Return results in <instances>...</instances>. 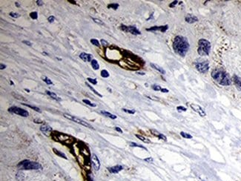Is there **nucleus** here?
<instances>
[{
	"label": "nucleus",
	"instance_id": "nucleus-5",
	"mask_svg": "<svg viewBox=\"0 0 241 181\" xmlns=\"http://www.w3.org/2000/svg\"><path fill=\"white\" fill-rule=\"evenodd\" d=\"M64 117H65V118L70 120H72L74 121V122H77L79 124H81V125H82V126H86V127H88V128H89V129H94L93 126H91L89 123H88L87 122H85V121L82 120H80V119H79L77 117H74V116L69 115L68 114H64Z\"/></svg>",
	"mask_w": 241,
	"mask_h": 181
},
{
	"label": "nucleus",
	"instance_id": "nucleus-23",
	"mask_svg": "<svg viewBox=\"0 0 241 181\" xmlns=\"http://www.w3.org/2000/svg\"><path fill=\"white\" fill-rule=\"evenodd\" d=\"M86 84L87 86L88 87V88H90V89H91V91H93V92L95 94H96V95H97V96H100V97H102V96H102V95L100 94V93H98V92H97V91H96L95 90V89H94V88H93V87L91 86H90V85H89L88 83H87V82H86Z\"/></svg>",
	"mask_w": 241,
	"mask_h": 181
},
{
	"label": "nucleus",
	"instance_id": "nucleus-10",
	"mask_svg": "<svg viewBox=\"0 0 241 181\" xmlns=\"http://www.w3.org/2000/svg\"><path fill=\"white\" fill-rule=\"evenodd\" d=\"M91 163H92V165H93L94 168L95 169V170L98 171L100 169V162L97 156L94 155V154H93L91 155Z\"/></svg>",
	"mask_w": 241,
	"mask_h": 181
},
{
	"label": "nucleus",
	"instance_id": "nucleus-21",
	"mask_svg": "<svg viewBox=\"0 0 241 181\" xmlns=\"http://www.w3.org/2000/svg\"><path fill=\"white\" fill-rule=\"evenodd\" d=\"M91 62V66H92V68L94 69V70H98V69L100 68V65H99L98 62L96 60H93Z\"/></svg>",
	"mask_w": 241,
	"mask_h": 181
},
{
	"label": "nucleus",
	"instance_id": "nucleus-37",
	"mask_svg": "<svg viewBox=\"0 0 241 181\" xmlns=\"http://www.w3.org/2000/svg\"><path fill=\"white\" fill-rule=\"evenodd\" d=\"M93 19V20L96 23H97V24H100V25H104V23L100 20V19H96V18H92Z\"/></svg>",
	"mask_w": 241,
	"mask_h": 181
},
{
	"label": "nucleus",
	"instance_id": "nucleus-19",
	"mask_svg": "<svg viewBox=\"0 0 241 181\" xmlns=\"http://www.w3.org/2000/svg\"><path fill=\"white\" fill-rule=\"evenodd\" d=\"M101 114L105 115V117H109V118H111V119H113V120H114V119L117 118V116H116V115H114V114H112L111 113L107 112H105V111H102V112H101Z\"/></svg>",
	"mask_w": 241,
	"mask_h": 181
},
{
	"label": "nucleus",
	"instance_id": "nucleus-44",
	"mask_svg": "<svg viewBox=\"0 0 241 181\" xmlns=\"http://www.w3.org/2000/svg\"><path fill=\"white\" fill-rule=\"evenodd\" d=\"M22 43L24 44H26L27 45H29V46H31V45H32V43H31V42H29V41H25H25H22Z\"/></svg>",
	"mask_w": 241,
	"mask_h": 181
},
{
	"label": "nucleus",
	"instance_id": "nucleus-17",
	"mask_svg": "<svg viewBox=\"0 0 241 181\" xmlns=\"http://www.w3.org/2000/svg\"><path fill=\"white\" fill-rule=\"evenodd\" d=\"M150 65H151L153 68H154L155 70L158 71H159L160 73H161L162 74H165V70H164L163 68H162L160 66L157 65H156V64H154V63H151V64H150Z\"/></svg>",
	"mask_w": 241,
	"mask_h": 181
},
{
	"label": "nucleus",
	"instance_id": "nucleus-6",
	"mask_svg": "<svg viewBox=\"0 0 241 181\" xmlns=\"http://www.w3.org/2000/svg\"><path fill=\"white\" fill-rule=\"evenodd\" d=\"M195 67L198 71L203 74H205L208 71L209 68V65L208 61H202V62H197L195 63Z\"/></svg>",
	"mask_w": 241,
	"mask_h": 181
},
{
	"label": "nucleus",
	"instance_id": "nucleus-46",
	"mask_svg": "<svg viewBox=\"0 0 241 181\" xmlns=\"http://www.w3.org/2000/svg\"><path fill=\"white\" fill-rule=\"evenodd\" d=\"M5 68H6V65H4V64H1V65H0V68H1V70H3V69Z\"/></svg>",
	"mask_w": 241,
	"mask_h": 181
},
{
	"label": "nucleus",
	"instance_id": "nucleus-28",
	"mask_svg": "<svg viewBox=\"0 0 241 181\" xmlns=\"http://www.w3.org/2000/svg\"><path fill=\"white\" fill-rule=\"evenodd\" d=\"M30 17L33 19H36L38 18V13H37V12H32L30 13Z\"/></svg>",
	"mask_w": 241,
	"mask_h": 181
},
{
	"label": "nucleus",
	"instance_id": "nucleus-7",
	"mask_svg": "<svg viewBox=\"0 0 241 181\" xmlns=\"http://www.w3.org/2000/svg\"><path fill=\"white\" fill-rule=\"evenodd\" d=\"M8 111L10 112L16 114H18V115L24 117H27L29 115V113L27 112V111L22 109V108H20L19 107H16V106H12V107L9 108Z\"/></svg>",
	"mask_w": 241,
	"mask_h": 181
},
{
	"label": "nucleus",
	"instance_id": "nucleus-47",
	"mask_svg": "<svg viewBox=\"0 0 241 181\" xmlns=\"http://www.w3.org/2000/svg\"><path fill=\"white\" fill-rule=\"evenodd\" d=\"M161 91L163 92V93H168V89H165V88H162Z\"/></svg>",
	"mask_w": 241,
	"mask_h": 181
},
{
	"label": "nucleus",
	"instance_id": "nucleus-41",
	"mask_svg": "<svg viewBox=\"0 0 241 181\" xmlns=\"http://www.w3.org/2000/svg\"><path fill=\"white\" fill-rule=\"evenodd\" d=\"M101 43H102V45H103L104 47H107V46L108 45V42H106V41H105V40H104V39H101Z\"/></svg>",
	"mask_w": 241,
	"mask_h": 181
},
{
	"label": "nucleus",
	"instance_id": "nucleus-48",
	"mask_svg": "<svg viewBox=\"0 0 241 181\" xmlns=\"http://www.w3.org/2000/svg\"><path fill=\"white\" fill-rule=\"evenodd\" d=\"M115 130L116 131H119L120 133H122V131L119 128V127H115Z\"/></svg>",
	"mask_w": 241,
	"mask_h": 181
},
{
	"label": "nucleus",
	"instance_id": "nucleus-15",
	"mask_svg": "<svg viewBox=\"0 0 241 181\" xmlns=\"http://www.w3.org/2000/svg\"><path fill=\"white\" fill-rule=\"evenodd\" d=\"M40 130L43 132L46 135H49V134L51 132L52 129L51 128V126H49L48 125H43L41 126Z\"/></svg>",
	"mask_w": 241,
	"mask_h": 181
},
{
	"label": "nucleus",
	"instance_id": "nucleus-3",
	"mask_svg": "<svg viewBox=\"0 0 241 181\" xmlns=\"http://www.w3.org/2000/svg\"><path fill=\"white\" fill-rule=\"evenodd\" d=\"M211 49L210 43L204 39H201L198 42L197 52L200 56H207L209 54Z\"/></svg>",
	"mask_w": 241,
	"mask_h": 181
},
{
	"label": "nucleus",
	"instance_id": "nucleus-14",
	"mask_svg": "<svg viewBox=\"0 0 241 181\" xmlns=\"http://www.w3.org/2000/svg\"><path fill=\"white\" fill-rule=\"evenodd\" d=\"M122 169H123V167L122 165H117L113 166V167H111V168H108V171L111 173H113V174H117V173L120 172Z\"/></svg>",
	"mask_w": 241,
	"mask_h": 181
},
{
	"label": "nucleus",
	"instance_id": "nucleus-22",
	"mask_svg": "<svg viewBox=\"0 0 241 181\" xmlns=\"http://www.w3.org/2000/svg\"><path fill=\"white\" fill-rule=\"evenodd\" d=\"M136 137L137 138H139V140H141L143 142H144V143H150L151 142H150V140H148V139H146V138H145L144 137H143V136H141V135H139V134H136Z\"/></svg>",
	"mask_w": 241,
	"mask_h": 181
},
{
	"label": "nucleus",
	"instance_id": "nucleus-34",
	"mask_svg": "<svg viewBox=\"0 0 241 181\" xmlns=\"http://www.w3.org/2000/svg\"><path fill=\"white\" fill-rule=\"evenodd\" d=\"M122 111L131 114H135V112H136L134 110H129V109H125V108H122Z\"/></svg>",
	"mask_w": 241,
	"mask_h": 181
},
{
	"label": "nucleus",
	"instance_id": "nucleus-11",
	"mask_svg": "<svg viewBox=\"0 0 241 181\" xmlns=\"http://www.w3.org/2000/svg\"><path fill=\"white\" fill-rule=\"evenodd\" d=\"M168 26L164 25V26H154L151 27L150 28H147L146 31H160L161 32H165L167 31Z\"/></svg>",
	"mask_w": 241,
	"mask_h": 181
},
{
	"label": "nucleus",
	"instance_id": "nucleus-9",
	"mask_svg": "<svg viewBox=\"0 0 241 181\" xmlns=\"http://www.w3.org/2000/svg\"><path fill=\"white\" fill-rule=\"evenodd\" d=\"M190 107L195 112L198 113L201 117H205L206 115V114L205 112L204 109L203 108H201L200 105H198L197 104H190Z\"/></svg>",
	"mask_w": 241,
	"mask_h": 181
},
{
	"label": "nucleus",
	"instance_id": "nucleus-31",
	"mask_svg": "<svg viewBox=\"0 0 241 181\" xmlns=\"http://www.w3.org/2000/svg\"><path fill=\"white\" fill-rule=\"evenodd\" d=\"M42 79H43L44 82H45L47 84H48V85H52V84H53V82H51V80L50 79H48V77H42Z\"/></svg>",
	"mask_w": 241,
	"mask_h": 181
},
{
	"label": "nucleus",
	"instance_id": "nucleus-40",
	"mask_svg": "<svg viewBox=\"0 0 241 181\" xmlns=\"http://www.w3.org/2000/svg\"><path fill=\"white\" fill-rule=\"evenodd\" d=\"M145 161H146V162L149 163H152L154 160H153V158H152V157H148V158L145 159Z\"/></svg>",
	"mask_w": 241,
	"mask_h": 181
},
{
	"label": "nucleus",
	"instance_id": "nucleus-1",
	"mask_svg": "<svg viewBox=\"0 0 241 181\" xmlns=\"http://www.w3.org/2000/svg\"><path fill=\"white\" fill-rule=\"evenodd\" d=\"M173 48L176 53L183 57L189 51V43L186 38L182 36H177L173 42Z\"/></svg>",
	"mask_w": 241,
	"mask_h": 181
},
{
	"label": "nucleus",
	"instance_id": "nucleus-51",
	"mask_svg": "<svg viewBox=\"0 0 241 181\" xmlns=\"http://www.w3.org/2000/svg\"><path fill=\"white\" fill-rule=\"evenodd\" d=\"M25 90L26 91H27V92H30V90H28V89H27V88H25Z\"/></svg>",
	"mask_w": 241,
	"mask_h": 181
},
{
	"label": "nucleus",
	"instance_id": "nucleus-12",
	"mask_svg": "<svg viewBox=\"0 0 241 181\" xmlns=\"http://www.w3.org/2000/svg\"><path fill=\"white\" fill-rule=\"evenodd\" d=\"M232 80L234 83V86H236L237 89L238 91H241V78L239 77L238 76H237L236 74H234L232 77Z\"/></svg>",
	"mask_w": 241,
	"mask_h": 181
},
{
	"label": "nucleus",
	"instance_id": "nucleus-13",
	"mask_svg": "<svg viewBox=\"0 0 241 181\" xmlns=\"http://www.w3.org/2000/svg\"><path fill=\"white\" fill-rule=\"evenodd\" d=\"M80 59H82L84 62H91L93 60V56L90 53H81L79 55Z\"/></svg>",
	"mask_w": 241,
	"mask_h": 181
},
{
	"label": "nucleus",
	"instance_id": "nucleus-43",
	"mask_svg": "<svg viewBox=\"0 0 241 181\" xmlns=\"http://www.w3.org/2000/svg\"><path fill=\"white\" fill-rule=\"evenodd\" d=\"M178 2H177V1H174V2H173L172 4H170V5H169V7H171V8H174L177 4Z\"/></svg>",
	"mask_w": 241,
	"mask_h": 181
},
{
	"label": "nucleus",
	"instance_id": "nucleus-39",
	"mask_svg": "<svg viewBox=\"0 0 241 181\" xmlns=\"http://www.w3.org/2000/svg\"><path fill=\"white\" fill-rule=\"evenodd\" d=\"M158 137L160 138V139H161V140H164V141H166V140H167L166 137H165V135H163V134H160L159 136H158Z\"/></svg>",
	"mask_w": 241,
	"mask_h": 181
},
{
	"label": "nucleus",
	"instance_id": "nucleus-52",
	"mask_svg": "<svg viewBox=\"0 0 241 181\" xmlns=\"http://www.w3.org/2000/svg\"><path fill=\"white\" fill-rule=\"evenodd\" d=\"M16 5H17V6H18V7L19 6V5L18 4V2H16Z\"/></svg>",
	"mask_w": 241,
	"mask_h": 181
},
{
	"label": "nucleus",
	"instance_id": "nucleus-42",
	"mask_svg": "<svg viewBox=\"0 0 241 181\" xmlns=\"http://www.w3.org/2000/svg\"><path fill=\"white\" fill-rule=\"evenodd\" d=\"M54 19H55V18H54L53 16H51V17H49L48 19V20L49 22H53L54 21Z\"/></svg>",
	"mask_w": 241,
	"mask_h": 181
},
{
	"label": "nucleus",
	"instance_id": "nucleus-33",
	"mask_svg": "<svg viewBox=\"0 0 241 181\" xmlns=\"http://www.w3.org/2000/svg\"><path fill=\"white\" fill-rule=\"evenodd\" d=\"M87 80H88L91 83H92L93 85H96V83H97V81H96V79H92V78H88L87 79Z\"/></svg>",
	"mask_w": 241,
	"mask_h": 181
},
{
	"label": "nucleus",
	"instance_id": "nucleus-8",
	"mask_svg": "<svg viewBox=\"0 0 241 181\" xmlns=\"http://www.w3.org/2000/svg\"><path fill=\"white\" fill-rule=\"evenodd\" d=\"M121 29L124 31L126 32H130L131 34L134 35H139L141 34V32L138 30L137 28L135 26H125L122 25L121 26Z\"/></svg>",
	"mask_w": 241,
	"mask_h": 181
},
{
	"label": "nucleus",
	"instance_id": "nucleus-24",
	"mask_svg": "<svg viewBox=\"0 0 241 181\" xmlns=\"http://www.w3.org/2000/svg\"><path fill=\"white\" fill-rule=\"evenodd\" d=\"M180 135L182 137L186 138V139H191L192 138V136L191 134H188V133H186V132H183V131L180 132Z\"/></svg>",
	"mask_w": 241,
	"mask_h": 181
},
{
	"label": "nucleus",
	"instance_id": "nucleus-27",
	"mask_svg": "<svg viewBox=\"0 0 241 181\" xmlns=\"http://www.w3.org/2000/svg\"><path fill=\"white\" fill-rule=\"evenodd\" d=\"M91 43L93 44V45H94L95 46H97V47H100V43H99V41L97 40V39H91Z\"/></svg>",
	"mask_w": 241,
	"mask_h": 181
},
{
	"label": "nucleus",
	"instance_id": "nucleus-49",
	"mask_svg": "<svg viewBox=\"0 0 241 181\" xmlns=\"http://www.w3.org/2000/svg\"><path fill=\"white\" fill-rule=\"evenodd\" d=\"M69 2H71L72 4H76V2L75 1H72V0H68Z\"/></svg>",
	"mask_w": 241,
	"mask_h": 181
},
{
	"label": "nucleus",
	"instance_id": "nucleus-45",
	"mask_svg": "<svg viewBox=\"0 0 241 181\" xmlns=\"http://www.w3.org/2000/svg\"><path fill=\"white\" fill-rule=\"evenodd\" d=\"M36 3H37V5H39V6H42V5H43V2H42V1H41V0H40V1H39V0H38V1H36Z\"/></svg>",
	"mask_w": 241,
	"mask_h": 181
},
{
	"label": "nucleus",
	"instance_id": "nucleus-25",
	"mask_svg": "<svg viewBox=\"0 0 241 181\" xmlns=\"http://www.w3.org/2000/svg\"><path fill=\"white\" fill-rule=\"evenodd\" d=\"M118 7H119V5L117 3H112V4H110V5H108V8H112L114 10H117Z\"/></svg>",
	"mask_w": 241,
	"mask_h": 181
},
{
	"label": "nucleus",
	"instance_id": "nucleus-50",
	"mask_svg": "<svg viewBox=\"0 0 241 181\" xmlns=\"http://www.w3.org/2000/svg\"><path fill=\"white\" fill-rule=\"evenodd\" d=\"M137 74H139V75H145V73H140V72H137Z\"/></svg>",
	"mask_w": 241,
	"mask_h": 181
},
{
	"label": "nucleus",
	"instance_id": "nucleus-32",
	"mask_svg": "<svg viewBox=\"0 0 241 181\" xmlns=\"http://www.w3.org/2000/svg\"><path fill=\"white\" fill-rule=\"evenodd\" d=\"M130 146L133 147H139V148H142L146 149L145 147H143V146H140V145H139V144H137V143H130Z\"/></svg>",
	"mask_w": 241,
	"mask_h": 181
},
{
	"label": "nucleus",
	"instance_id": "nucleus-38",
	"mask_svg": "<svg viewBox=\"0 0 241 181\" xmlns=\"http://www.w3.org/2000/svg\"><path fill=\"white\" fill-rule=\"evenodd\" d=\"M177 109L179 111V112H186V108H184V107H182V106H178L177 108Z\"/></svg>",
	"mask_w": 241,
	"mask_h": 181
},
{
	"label": "nucleus",
	"instance_id": "nucleus-26",
	"mask_svg": "<svg viewBox=\"0 0 241 181\" xmlns=\"http://www.w3.org/2000/svg\"><path fill=\"white\" fill-rule=\"evenodd\" d=\"M101 76L103 78H107L109 77V73L106 70H103L101 71Z\"/></svg>",
	"mask_w": 241,
	"mask_h": 181
},
{
	"label": "nucleus",
	"instance_id": "nucleus-20",
	"mask_svg": "<svg viewBox=\"0 0 241 181\" xmlns=\"http://www.w3.org/2000/svg\"><path fill=\"white\" fill-rule=\"evenodd\" d=\"M53 151H54V153H55L56 155L60 156V157H62V158H64V159H68V157H66V155H65V154H63L62 152H61V151H58L57 149L53 148Z\"/></svg>",
	"mask_w": 241,
	"mask_h": 181
},
{
	"label": "nucleus",
	"instance_id": "nucleus-30",
	"mask_svg": "<svg viewBox=\"0 0 241 181\" xmlns=\"http://www.w3.org/2000/svg\"><path fill=\"white\" fill-rule=\"evenodd\" d=\"M83 103H85L87 105H90V106H91V107H96V104L94 103H91L89 100H83Z\"/></svg>",
	"mask_w": 241,
	"mask_h": 181
},
{
	"label": "nucleus",
	"instance_id": "nucleus-16",
	"mask_svg": "<svg viewBox=\"0 0 241 181\" xmlns=\"http://www.w3.org/2000/svg\"><path fill=\"white\" fill-rule=\"evenodd\" d=\"M185 20L188 22V23H194L195 22L198 21L197 17H196L195 16H193V15H188L186 16L185 18Z\"/></svg>",
	"mask_w": 241,
	"mask_h": 181
},
{
	"label": "nucleus",
	"instance_id": "nucleus-29",
	"mask_svg": "<svg viewBox=\"0 0 241 181\" xmlns=\"http://www.w3.org/2000/svg\"><path fill=\"white\" fill-rule=\"evenodd\" d=\"M24 105H25V106H27V107H30V108H33V109H34L35 111H36L37 112H41V111H40V109L39 108H36V107H35V106H32V105H27V104H25L23 103Z\"/></svg>",
	"mask_w": 241,
	"mask_h": 181
},
{
	"label": "nucleus",
	"instance_id": "nucleus-35",
	"mask_svg": "<svg viewBox=\"0 0 241 181\" xmlns=\"http://www.w3.org/2000/svg\"><path fill=\"white\" fill-rule=\"evenodd\" d=\"M10 16L11 17H13V18H18L20 17V15L17 13H13V12H11V13H10Z\"/></svg>",
	"mask_w": 241,
	"mask_h": 181
},
{
	"label": "nucleus",
	"instance_id": "nucleus-18",
	"mask_svg": "<svg viewBox=\"0 0 241 181\" xmlns=\"http://www.w3.org/2000/svg\"><path fill=\"white\" fill-rule=\"evenodd\" d=\"M45 92H46L47 94L49 95L53 99H54V100H59V101H61V100H62L60 97H58V96L56 95V94H54V93H53V92H51V91H46Z\"/></svg>",
	"mask_w": 241,
	"mask_h": 181
},
{
	"label": "nucleus",
	"instance_id": "nucleus-2",
	"mask_svg": "<svg viewBox=\"0 0 241 181\" xmlns=\"http://www.w3.org/2000/svg\"><path fill=\"white\" fill-rule=\"evenodd\" d=\"M211 77L221 86H226L231 85V79L229 75L222 69L217 68L213 70L211 72Z\"/></svg>",
	"mask_w": 241,
	"mask_h": 181
},
{
	"label": "nucleus",
	"instance_id": "nucleus-53",
	"mask_svg": "<svg viewBox=\"0 0 241 181\" xmlns=\"http://www.w3.org/2000/svg\"><path fill=\"white\" fill-rule=\"evenodd\" d=\"M203 181H204V180H203Z\"/></svg>",
	"mask_w": 241,
	"mask_h": 181
},
{
	"label": "nucleus",
	"instance_id": "nucleus-4",
	"mask_svg": "<svg viewBox=\"0 0 241 181\" xmlns=\"http://www.w3.org/2000/svg\"><path fill=\"white\" fill-rule=\"evenodd\" d=\"M18 167L21 169H25V170H38V169H42V165L39 163L36 162H32L30 160H24L21 163H19L18 165Z\"/></svg>",
	"mask_w": 241,
	"mask_h": 181
},
{
	"label": "nucleus",
	"instance_id": "nucleus-36",
	"mask_svg": "<svg viewBox=\"0 0 241 181\" xmlns=\"http://www.w3.org/2000/svg\"><path fill=\"white\" fill-rule=\"evenodd\" d=\"M152 88H153L154 91H161V90H162L161 87L160 86H158V85H153V86H152Z\"/></svg>",
	"mask_w": 241,
	"mask_h": 181
}]
</instances>
